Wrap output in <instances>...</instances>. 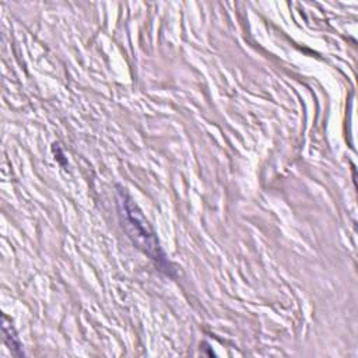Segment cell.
I'll use <instances>...</instances> for the list:
<instances>
[{
  "instance_id": "obj_2",
  "label": "cell",
  "mask_w": 358,
  "mask_h": 358,
  "mask_svg": "<svg viewBox=\"0 0 358 358\" xmlns=\"http://www.w3.org/2000/svg\"><path fill=\"white\" fill-rule=\"evenodd\" d=\"M3 333H4V341L6 344L8 345L10 351L17 355V357H21L24 352L21 350V344H20V340L18 337L15 336V331L13 329V326L7 322V317L3 316Z\"/></svg>"
},
{
  "instance_id": "obj_1",
  "label": "cell",
  "mask_w": 358,
  "mask_h": 358,
  "mask_svg": "<svg viewBox=\"0 0 358 358\" xmlns=\"http://www.w3.org/2000/svg\"><path fill=\"white\" fill-rule=\"evenodd\" d=\"M119 204H120L122 211L126 217L127 225L131 227V229L129 231L130 236H133V239L136 238V242L144 249L145 253H148L151 256V259H154L159 263L164 262V255L159 250L158 242L155 241V238H154L152 232L150 231L147 222L144 221L143 215L137 210L136 204H133L131 200L123 192H120Z\"/></svg>"
}]
</instances>
